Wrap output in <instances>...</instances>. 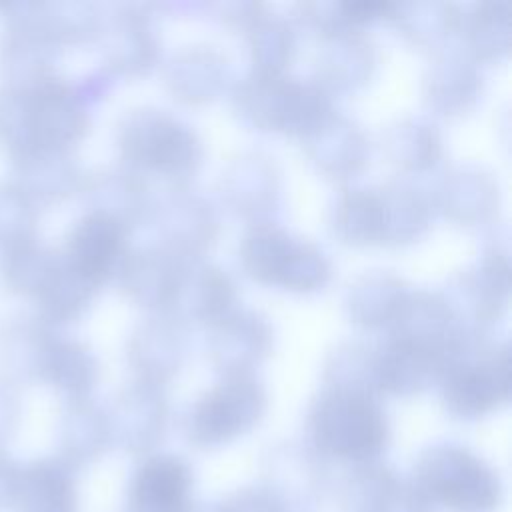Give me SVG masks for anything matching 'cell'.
<instances>
[{
	"label": "cell",
	"instance_id": "9",
	"mask_svg": "<svg viewBox=\"0 0 512 512\" xmlns=\"http://www.w3.org/2000/svg\"><path fill=\"white\" fill-rule=\"evenodd\" d=\"M108 416L110 440L130 454H152L168 430L164 386L134 378L114 398Z\"/></svg>",
	"mask_w": 512,
	"mask_h": 512
},
{
	"label": "cell",
	"instance_id": "15",
	"mask_svg": "<svg viewBox=\"0 0 512 512\" xmlns=\"http://www.w3.org/2000/svg\"><path fill=\"white\" fill-rule=\"evenodd\" d=\"M338 496L344 512H434L412 480L382 460L352 466Z\"/></svg>",
	"mask_w": 512,
	"mask_h": 512
},
{
	"label": "cell",
	"instance_id": "10",
	"mask_svg": "<svg viewBox=\"0 0 512 512\" xmlns=\"http://www.w3.org/2000/svg\"><path fill=\"white\" fill-rule=\"evenodd\" d=\"M194 468L172 452L146 454L132 470L124 512H188L194 502Z\"/></svg>",
	"mask_w": 512,
	"mask_h": 512
},
{
	"label": "cell",
	"instance_id": "17",
	"mask_svg": "<svg viewBox=\"0 0 512 512\" xmlns=\"http://www.w3.org/2000/svg\"><path fill=\"white\" fill-rule=\"evenodd\" d=\"M222 200L240 216L254 222L270 220L282 196V176L264 152H240L220 174Z\"/></svg>",
	"mask_w": 512,
	"mask_h": 512
},
{
	"label": "cell",
	"instance_id": "26",
	"mask_svg": "<svg viewBox=\"0 0 512 512\" xmlns=\"http://www.w3.org/2000/svg\"><path fill=\"white\" fill-rule=\"evenodd\" d=\"M408 284L392 270L372 268L358 274L346 286L344 306L348 316L362 326H388L400 310Z\"/></svg>",
	"mask_w": 512,
	"mask_h": 512
},
{
	"label": "cell",
	"instance_id": "28",
	"mask_svg": "<svg viewBox=\"0 0 512 512\" xmlns=\"http://www.w3.org/2000/svg\"><path fill=\"white\" fill-rule=\"evenodd\" d=\"M32 96V130L42 144L62 146L82 134L86 128V110L68 86L46 82Z\"/></svg>",
	"mask_w": 512,
	"mask_h": 512
},
{
	"label": "cell",
	"instance_id": "32",
	"mask_svg": "<svg viewBox=\"0 0 512 512\" xmlns=\"http://www.w3.org/2000/svg\"><path fill=\"white\" fill-rule=\"evenodd\" d=\"M384 206V238L382 244H408L424 234L432 216V198L420 188L390 180L378 186Z\"/></svg>",
	"mask_w": 512,
	"mask_h": 512
},
{
	"label": "cell",
	"instance_id": "1",
	"mask_svg": "<svg viewBox=\"0 0 512 512\" xmlns=\"http://www.w3.org/2000/svg\"><path fill=\"white\" fill-rule=\"evenodd\" d=\"M306 444L326 462H378L390 444V420L376 394L324 384L306 412Z\"/></svg>",
	"mask_w": 512,
	"mask_h": 512
},
{
	"label": "cell",
	"instance_id": "31",
	"mask_svg": "<svg viewBox=\"0 0 512 512\" xmlns=\"http://www.w3.org/2000/svg\"><path fill=\"white\" fill-rule=\"evenodd\" d=\"M112 444L108 416L102 408L78 398L64 414L58 434L60 460L72 470L96 462Z\"/></svg>",
	"mask_w": 512,
	"mask_h": 512
},
{
	"label": "cell",
	"instance_id": "18",
	"mask_svg": "<svg viewBox=\"0 0 512 512\" xmlns=\"http://www.w3.org/2000/svg\"><path fill=\"white\" fill-rule=\"evenodd\" d=\"M128 226L114 216L90 210L72 228L66 246V266L94 288L118 268L126 252Z\"/></svg>",
	"mask_w": 512,
	"mask_h": 512
},
{
	"label": "cell",
	"instance_id": "41",
	"mask_svg": "<svg viewBox=\"0 0 512 512\" xmlns=\"http://www.w3.org/2000/svg\"><path fill=\"white\" fill-rule=\"evenodd\" d=\"M188 512H220V506L218 502H210V504H194Z\"/></svg>",
	"mask_w": 512,
	"mask_h": 512
},
{
	"label": "cell",
	"instance_id": "7",
	"mask_svg": "<svg viewBox=\"0 0 512 512\" xmlns=\"http://www.w3.org/2000/svg\"><path fill=\"white\" fill-rule=\"evenodd\" d=\"M440 398L448 414L458 420H478L510 398L512 362L508 342L480 340L454 358L440 380Z\"/></svg>",
	"mask_w": 512,
	"mask_h": 512
},
{
	"label": "cell",
	"instance_id": "24",
	"mask_svg": "<svg viewBox=\"0 0 512 512\" xmlns=\"http://www.w3.org/2000/svg\"><path fill=\"white\" fill-rule=\"evenodd\" d=\"M424 100L440 114L466 112L482 92V74L466 52L442 50L428 64L422 78Z\"/></svg>",
	"mask_w": 512,
	"mask_h": 512
},
{
	"label": "cell",
	"instance_id": "2",
	"mask_svg": "<svg viewBox=\"0 0 512 512\" xmlns=\"http://www.w3.org/2000/svg\"><path fill=\"white\" fill-rule=\"evenodd\" d=\"M432 510L498 512L504 484L498 470L472 448L458 442L426 446L408 476Z\"/></svg>",
	"mask_w": 512,
	"mask_h": 512
},
{
	"label": "cell",
	"instance_id": "11",
	"mask_svg": "<svg viewBox=\"0 0 512 512\" xmlns=\"http://www.w3.org/2000/svg\"><path fill=\"white\" fill-rule=\"evenodd\" d=\"M510 294V262L502 248L484 250L472 264L454 276L452 294H446L460 318L482 332L500 318Z\"/></svg>",
	"mask_w": 512,
	"mask_h": 512
},
{
	"label": "cell",
	"instance_id": "30",
	"mask_svg": "<svg viewBox=\"0 0 512 512\" xmlns=\"http://www.w3.org/2000/svg\"><path fill=\"white\" fill-rule=\"evenodd\" d=\"M330 228L346 244H382L384 206L378 186L342 190L330 208Z\"/></svg>",
	"mask_w": 512,
	"mask_h": 512
},
{
	"label": "cell",
	"instance_id": "12",
	"mask_svg": "<svg viewBox=\"0 0 512 512\" xmlns=\"http://www.w3.org/2000/svg\"><path fill=\"white\" fill-rule=\"evenodd\" d=\"M194 260L176 250L150 242L126 250L120 264V284L138 304L152 310H174L184 276Z\"/></svg>",
	"mask_w": 512,
	"mask_h": 512
},
{
	"label": "cell",
	"instance_id": "3",
	"mask_svg": "<svg viewBox=\"0 0 512 512\" xmlns=\"http://www.w3.org/2000/svg\"><path fill=\"white\" fill-rule=\"evenodd\" d=\"M234 110L248 124L304 138L332 112V94L316 80L250 70L232 90Z\"/></svg>",
	"mask_w": 512,
	"mask_h": 512
},
{
	"label": "cell",
	"instance_id": "13",
	"mask_svg": "<svg viewBox=\"0 0 512 512\" xmlns=\"http://www.w3.org/2000/svg\"><path fill=\"white\" fill-rule=\"evenodd\" d=\"M146 218L154 222L156 242L190 260H200V254L218 234V218L212 204L184 188H176L160 202H152Z\"/></svg>",
	"mask_w": 512,
	"mask_h": 512
},
{
	"label": "cell",
	"instance_id": "27",
	"mask_svg": "<svg viewBox=\"0 0 512 512\" xmlns=\"http://www.w3.org/2000/svg\"><path fill=\"white\" fill-rule=\"evenodd\" d=\"M236 284L232 276L216 264L194 260L180 286L174 312L206 324L216 322L236 308Z\"/></svg>",
	"mask_w": 512,
	"mask_h": 512
},
{
	"label": "cell",
	"instance_id": "40",
	"mask_svg": "<svg viewBox=\"0 0 512 512\" xmlns=\"http://www.w3.org/2000/svg\"><path fill=\"white\" fill-rule=\"evenodd\" d=\"M20 466L0 452V510L12 508Z\"/></svg>",
	"mask_w": 512,
	"mask_h": 512
},
{
	"label": "cell",
	"instance_id": "35",
	"mask_svg": "<svg viewBox=\"0 0 512 512\" xmlns=\"http://www.w3.org/2000/svg\"><path fill=\"white\" fill-rule=\"evenodd\" d=\"M388 18L396 28L418 46H440L458 32L460 10L452 2L416 0L394 2Z\"/></svg>",
	"mask_w": 512,
	"mask_h": 512
},
{
	"label": "cell",
	"instance_id": "16",
	"mask_svg": "<svg viewBox=\"0 0 512 512\" xmlns=\"http://www.w3.org/2000/svg\"><path fill=\"white\" fill-rule=\"evenodd\" d=\"M208 326V356L222 374L254 372L274 342L272 324L254 308L236 306Z\"/></svg>",
	"mask_w": 512,
	"mask_h": 512
},
{
	"label": "cell",
	"instance_id": "20",
	"mask_svg": "<svg viewBox=\"0 0 512 512\" xmlns=\"http://www.w3.org/2000/svg\"><path fill=\"white\" fill-rule=\"evenodd\" d=\"M448 360L432 350L416 346L408 340L386 336L374 346L376 392L396 396H412L432 382H438Z\"/></svg>",
	"mask_w": 512,
	"mask_h": 512
},
{
	"label": "cell",
	"instance_id": "34",
	"mask_svg": "<svg viewBox=\"0 0 512 512\" xmlns=\"http://www.w3.org/2000/svg\"><path fill=\"white\" fill-rule=\"evenodd\" d=\"M458 30L474 60H498L510 48V2L482 0L460 12Z\"/></svg>",
	"mask_w": 512,
	"mask_h": 512
},
{
	"label": "cell",
	"instance_id": "14",
	"mask_svg": "<svg viewBox=\"0 0 512 512\" xmlns=\"http://www.w3.org/2000/svg\"><path fill=\"white\" fill-rule=\"evenodd\" d=\"M188 352V324L174 310H154L142 318L128 340V360L136 378L164 386Z\"/></svg>",
	"mask_w": 512,
	"mask_h": 512
},
{
	"label": "cell",
	"instance_id": "19",
	"mask_svg": "<svg viewBox=\"0 0 512 512\" xmlns=\"http://www.w3.org/2000/svg\"><path fill=\"white\" fill-rule=\"evenodd\" d=\"M314 58V78L326 92H348L364 86L378 62L374 42L360 28L320 34Z\"/></svg>",
	"mask_w": 512,
	"mask_h": 512
},
{
	"label": "cell",
	"instance_id": "25",
	"mask_svg": "<svg viewBox=\"0 0 512 512\" xmlns=\"http://www.w3.org/2000/svg\"><path fill=\"white\" fill-rule=\"evenodd\" d=\"M164 78L172 94L180 100L208 102L216 98L226 84L228 60L214 46H184L166 62Z\"/></svg>",
	"mask_w": 512,
	"mask_h": 512
},
{
	"label": "cell",
	"instance_id": "33",
	"mask_svg": "<svg viewBox=\"0 0 512 512\" xmlns=\"http://www.w3.org/2000/svg\"><path fill=\"white\" fill-rule=\"evenodd\" d=\"M390 162L402 170L420 172L434 166L442 154V138L434 122L422 116H402L382 136Z\"/></svg>",
	"mask_w": 512,
	"mask_h": 512
},
{
	"label": "cell",
	"instance_id": "22",
	"mask_svg": "<svg viewBox=\"0 0 512 512\" xmlns=\"http://www.w3.org/2000/svg\"><path fill=\"white\" fill-rule=\"evenodd\" d=\"M308 158L330 178H350L364 168L370 142L360 124L342 112H332L302 138Z\"/></svg>",
	"mask_w": 512,
	"mask_h": 512
},
{
	"label": "cell",
	"instance_id": "8",
	"mask_svg": "<svg viewBox=\"0 0 512 512\" xmlns=\"http://www.w3.org/2000/svg\"><path fill=\"white\" fill-rule=\"evenodd\" d=\"M288 512H314L330 492L328 462L306 442L272 444L260 460V482Z\"/></svg>",
	"mask_w": 512,
	"mask_h": 512
},
{
	"label": "cell",
	"instance_id": "29",
	"mask_svg": "<svg viewBox=\"0 0 512 512\" xmlns=\"http://www.w3.org/2000/svg\"><path fill=\"white\" fill-rule=\"evenodd\" d=\"M110 62L128 74L148 70L158 56V36L150 16L138 6L120 8L106 30Z\"/></svg>",
	"mask_w": 512,
	"mask_h": 512
},
{
	"label": "cell",
	"instance_id": "36",
	"mask_svg": "<svg viewBox=\"0 0 512 512\" xmlns=\"http://www.w3.org/2000/svg\"><path fill=\"white\" fill-rule=\"evenodd\" d=\"M244 28L248 32L252 70L284 72L296 50V36L290 22L260 6Z\"/></svg>",
	"mask_w": 512,
	"mask_h": 512
},
{
	"label": "cell",
	"instance_id": "23",
	"mask_svg": "<svg viewBox=\"0 0 512 512\" xmlns=\"http://www.w3.org/2000/svg\"><path fill=\"white\" fill-rule=\"evenodd\" d=\"M14 512H78L76 470L60 458H40L20 466L12 500Z\"/></svg>",
	"mask_w": 512,
	"mask_h": 512
},
{
	"label": "cell",
	"instance_id": "39",
	"mask_svg": "<svg viewBox=\"0 0 512 512\" xmlns=\"http://www.w3.org/2000/svg\"><path fill=\"white\" fill-rule=\"evenodd\" d=\"M220 512H288L262 484L242 486L218 500Z\"/></svg>",
	"mask_w": 512,
	"mask_h": 512
},
{
	"label": "cell",
	"instance_id": "5",
	"mask_svg": "<svg viewBox=\"0 0 512 512\" xmlns=\"http://www.w3.org/2000/svg\"><path fill=\"white\" fill-rule=\"evenodd\" d=\"M242 270L264 284L294 292L322 288L332 274L328 254L272 220L252 222L238 244Z\"/></svg>",
	"mask_w": 512,
	"mask_h": 512
},
{
	"label": "cell",
	"instance_id": "4",
	"mask_svg": "<svg viewBox=\"0 0 512 512\" xmlns=\"http://www.w3.org/2000/svg\"><path fill=\"white\" fill-rule=\"evenodd\" d=\"M118 144L128 168L138 176H162L186 182L200 166L204 146L198 132L156 106H138L124 114Z\"/></svg>",
	"mask_w": 512,
	"mask_h": 512
},
{
	"label": "cell",
	"instance_id": "37",
	"mask_svg": "<svg viewBox=\"0 0 512 512\" xmlns=\"http://www.w3.org/2000/svg\"><path fill=\"white\" fill-rule=\"evenodd\" d=\"M94 194L100 204L92 210L106 212L126 226L128 222H138L140 218H146L152 206L146 182L130 168H118L102 174L98 178Z\"/></svg>",
	"mask_w": 512,
	"mask_h": 512
},
{
	"label": "cell",
	"instance_id": "38",
	"mask_svg": "<svg viewBox=\"0 0 512 512\" xmlns=\"http://www.w3.org/2000/svg\"><path fill=\"white\" fill-rule=\"evenodd\" d=\"M324 384L376 392L374 346L358 340H344L328 352L324 362Z\"/></svg>",
	"mask_w": 512,
	"mask_h": 512
},
{
	"label": "cell",
	"instance_id": "6",
	"mask_svg": "<svg viewBox=\"0 0 512 512\" xmlns=\"http://www.w3.org/2000/svg\"><path fill=\"white\" fill-rule=\"evenodd\" d=\"M266 406V386L254 372L222 374L190 404L186 440L202 450L222 448L258 426Z\"/></svg>",
	"mask_w": 512,
	"mask_h": 512
},
{
	"label": "cell",
	"instance_id": "21",
	"mask_svg": "<svg viewBox=\"0 0 512 512\" xmlns=\"http://www.w3.org/2000/svg\"><path fill=\"white\" fill-rule=\"evenodd\" d=\"M498 202L500 188L494 174L474 162L450 168L432 198V204L444 216L464 226H480L492 220L498 212Z\"/></svg>",
	"mask_w": 512,
	"mask_h": 512
}]
</instances>
